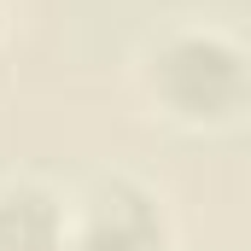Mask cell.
Wrapping results in <instances>:
<instances>
[{
  "instance_id": "cell-1",
  "label": "cell",
  "mask_w": 251,
  "mask_h": 251,
  "mask_svg": "<svg viewBox=\"0 0 251 251\" xmlns=\"http://www.w3.org/2000/svg\"><path fill=\"white\" fill-rule=\"evenodd\" d=\"M152 94L181 123H222L246 100V59L222 35L181 29L152 53Z\"/></svg>"
},
{
  "instance_id": "cell-2",
  "label": "cell",
  "mask_w": 251,
  "mask_h": 251,
  "mask_svg": "<svg viewBox=\"0 0 251 251\" xmlns=\"http://www.w3.org/2000/svg\"><path fill=\"white\" fill-rule=\"evenodd\" d=\"M158 240L164 228L152 199L134 187H105L100 199H88V222L70 251H158Z\"/></svg>"
},
{
  "instance_id": "cell-3",
  "label": "cell",
  "mask_w": 251,
  "mask_h": 251,
  "mask_svg": "<svg viewBox=\"0 0 251 251\" xmlns=\"http://www.w3.org/2000/svg\"><path fill=\"white\" fill-rule=\"evenodd\" d=\"M64 204L35 181L0 187V251H59Z\"/></svg>"
}]
</instances>
